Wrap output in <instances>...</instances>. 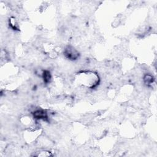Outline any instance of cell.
Here are the masks:
<instances>
[{
    "mask_svg": "<svg viewBox=\"0 0 157 157\" xmlns=\"http://www.w3.org/2000/svg\"><path fill=\"white\" fill-rule=\"evenodd\" d=\"M64 55L67 59L72 61L76 60L79 57L78 52L71 45H68L64 48Z\"/></svg>",
    "mask_w": 157,
    "mask_h": 157,
    "instance_id": "obj_1",
    "label": "cell"
},
{
    "mask_svg": "<svg viewBox=\"0 0 157 157\" xmlns=\"http://www.w3.org/2000/svg\"><path fill=\"white\" fill-rule=\"evenodd\" d=\"M33 117L37 120H47L48 119L47 112L42 109H37L33 112Z\"/></svg>",
    "mask_w": 157,
    "mask_h": 157,
    "instance_id": "obj_2",
    "label": "cell"
},
{
    "mask_svg": "<svg viewBox=\"0 0 157 157\" xmlns=\"http://www.w3.org/2000/svg\"><path fill=\"white\" fill-rule=\"evenodd\" d=\"M42 77L43 78L44 82L45 84H48L49 83H50L52 80V75L49 71H47V70L44 71L42 74Z\"/></svg>",
    "mask_w": 157,
    "mask_h": 157,
    "instance_id": "obj_3",
    "label": "cell"
},
{
    "mask_svg": "<svg viewBox=\"0 0 157 157\" xmlns=\"http://www.w3.org/2000/svg\"><path fill=\"white\" fill-rule=\"evenodd\" d=\"M143 80H144V83L146 85L150 86L153 84V83L154 82V78H153V77L151 74H146L143 77Z\"/></svg>",
    "mask_w": 157,
    "mask_h": 157,
    "instance_id": "obj_4",
    "label": "cell"
}]
</instances>
